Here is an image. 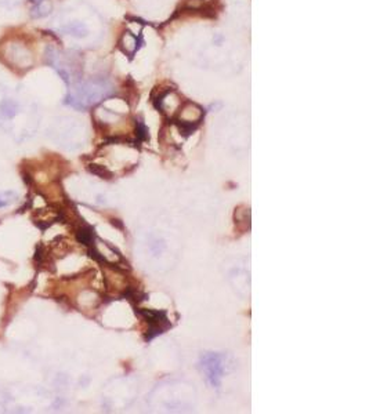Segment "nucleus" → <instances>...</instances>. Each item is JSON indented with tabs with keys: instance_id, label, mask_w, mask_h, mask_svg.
Wrapping results in <instances>:
<instances>
[{
	"instance_id": "f257e3e1",
	"label": "nucleus",
	"mask_w": 369,
	"mask_h": 414,
	"mask_svg": "<svg viewBox=\"0 0 369 414\" xmlns=\"http://www.w3.org/2000/svg\"><path fill=\"white\" fill-rule=\"evenodd\" d=\"M114 93V87L110 80L104 77H90L86 80L77 79L71 83L67 95V104L77 109H86L110 97Z\"/></svg>"
},
{
	"instance_id": "f03ea898",
	"label": "nucleus",
	"mask_w": 369,
	"mask_h": 414,
	"mask_svg": "<svg viewBox=\"0 0 369 414\" xmlns=\"http://www.w3.org/2000/svg\"><path fill=\"white\" fill-rule=\"evenodd\" d=\"M2 58L5 60L10 67L19 71H25L34 65V52L28 44L21 39L13 38L6 40L0 48Z\"/></svg>"
},
{
	"instance_id": "7ed1b4c3",
	"label": "nucleus",
	"mask_w": 369,
	"mask_h": 414,
	"mask_svg": "<svg viewBox=\"0 0 369 414\" xmlns=\"http://www.w3.org/2000/svg\"><path fill=\"white\" fill-rule=\"evenodd\" d=\"M44 58H46V62L48 65L53 67L58 72V75L63 77L68 85H71L75 79H79L77 76H79L81 67L77 65V62L71 56L60 51L58 48L48 46L46 48Z\"/></svg>"
},
{
	"instance_id": "20e7f679",
	"label": "nucleus",
	"mask_w": 369,
	"mask_h": 414,
	"mask_svg": "<svg viewBox=\"0 0 369 414\" xmlns=\"http://www.w3.org/2000/svg\"><path fill=\"white\" fill-rule=\"evenodd\" d=\"M24 109V100L19 91L11 90L9 87H0V124L6 127V124L14 122Z\"/></svg>"
},
{
	"instance_id": "39448f33",
	"label": "nucleus",
	"mask_w": 369,
	"mask_h": 414,
	"mask_svg": "<svg viewBox=\"0 0 369 414\" xmlns=\"http://www.w3.org/2000/svg\"><path fill=\"white\" fill-rule=\"evenodd\" d=\"M203 109L195 102H184L180 106L176 119H177L180 129L186 130V131H191L201 123L202 118H203Z\"/></svg>"
},
{
	"instance_id": "423d86ee",
	"label": "nucleus",
	"mask_w": 369,
	"mask_h": 414,
	"mask_svg": "<svg viewBox=\"0 0 369 414\" xmlns=\"http://www.w3.org/2000/svg\"><path fill=\"white\" fill-rule=\"evenodd\" d=\"M201 367L210 385H220L221 377H223V373H224V357L221 355H216V353L205 355L202 357Z\"/></svg>"
},
{
	"instance_id": "0eeeda50",
	"label": "nucleus",
	"mask_w": 369,
	"mask_h": 414,
	"mask_svg": "<svg viewBox=\"0 0 369 414\" xmlns=\"http://www.w3.org/2000/svg\"><path fill=\"white\" fill-rule=\"evenodd\" d=\"M181 104H182L181 97H180L174 90L169 89V90L163 91L162 94L158 97L156 108L162 111L163 114L166 115V116H169V118H173V116L177 115Z\"/></svg>"
},
{
	"instance_id": "6e6552de",
	"label": "nucleus",
	"mask_w": 369,
	"mask_h": 414,
	"mask_svg": "<svg viewBox=\"0 0 369 414\" xmlns=\"http://www.w3.org/2000/svg\"><path fill=\"white\" fill-rule=\"evenodd\" d=\"M58 31L63 35L67 36H72L75 39H85L90 35V29L87 26L86 22H83L81 19H71V21H64L60 25Z\"/></svg>"
},
{
	"instance_id": "1a4fd4ad",
	"label": "nucleus",
	"mask_w": 369,
	"mask_h": 414,
	"mask_svg": "<svg viewBox=\"0 0 369 414\" xmlns=\"http://www.w3.org/2000/svg\"><path fill=\"white\" fill-rule=\"evenodd\" d=\"M140 43H141L140 35L133 34L130 29L125 31V34L122 35V38H120V48H122L123 52H126L127 56H130V57H133L136 54V51L139 50Z\"/></svg>"
},
{
	"instance_id": "9d476101",
	"label": "nucleus",
	"mask_w": 369,
	"mask_h": 414,
	"mask_svg": "<svg viewBox=\"0 0 369 414\" xmlns=\"http://www.w3.org/2000/svg\"><path fill=\"white\" fill-rule=\"evenodd\" d=\"M53 5L50 0H32V10L31 14L35 18H42L51 13Z\"/></svg>"
},
{
	"instance_id": "9b49d317",
	"label": "nucleus",
	"mask_w": 369,
	"mask_h": 414,
	"mask_svg": "<svg viewBox=\"0 0 369 414\" xmlns=\"http://www.w3.org/2000/svg\"><path fill=\"white\" fill-rule=\"evenodd\" d=\"M77 240L86 246H91L93 244V231L89 227H83L77 231Z\"/></svg>"
},
{
	"instance_id": "f8f14e48",
	"label": "nucleus",
	"mask_w": 369,
	"mask_h": 414,
	"mask_svg": "<svg viewBox=\"0 0 369 414\" xmlns=\"http://www.w3.org/2000/svg\"><path fill=\"white\" fill-rule=\"evenodd\" d=\"M17 198L15 192H0V207H5V206L13 203Z\"/></svg>"
},
{
	"instance_id": "ddd939ff",
	"label": "nucleus",
	"mask_w": 369,
	"mask_h": 414,
	"mask_svg": "<svg viewBox=\"0 0 369 414\" xmlns=\"http://www.w3.org/2000/svg\"><path fill=\"white\" fill-rule=\"evenodd\" d=\"M90 172L94 173V174H97V176L102 177V178H111L112 177V174H111L108 170H107L106 167L104 166H97V164H90Z\"/></svg>"
}]
</instances>
